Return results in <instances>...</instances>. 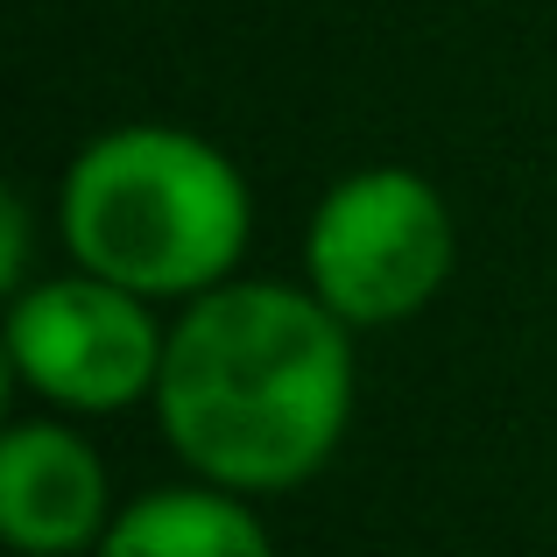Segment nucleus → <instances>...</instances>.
I'll return each mask as SVG.
<instances>
[{
	"label": "nucleus",
	"mask_w": 557,
	"mask_h": 557,
	"mask_svg": "<svg viewBox=\"0 0 557 557\" xmlns=\"http://www.w3.org/2000/svg\"><path fill=\"white\" fill-rule=\"evenodd\" d=\"M57 240L71 269H92L149 304H190L240 275L255 198L219 141L127 121L71 156L57 184Z\"/></svg>",
	"instance_id": "nucleus-2"
},
{
	"label": "nucleus",
	"mask_w": 557,
	"mask_h": 557,
	"mask_svg": "<svg viewBox=\"0 0 557 557\" xmlns=\"http://www.w3.org/2000/svg\"><path fill=\"white\" fill-rule=\"evenodd\" d=\"M170 332L156 304L92 269L22 283L8 304V360L57 417H113L156 403Z\"/></svg>",
	"instance_id": "nucleus-4"
},
{
	"label": "nucleus",
	"mask_w": 557,
	"mask_h": 557,
	"mask_svg": "<svg viewBox=\"0 0 557 557\" xmlns=\"http://www.w3.org/2000/svg\"><path fill=\"white\" fill-rule=\"evenodd\" d=\"M459 269L451 205L423 170L368 163L318 198L304 226V283L354 332L409 325L445 297Z\"/></svg>",
	"instance_id": "nucleus-3"
},
{
	"label": "nucleus",
	"mask_w": 557,
	"mask_h": 557,
	"mask_svg": "<svg viewBox=\"0 0 557 557\" xmlns=\"http://www.w3.org/2000/svg\"><path fill=\"white\" fill-rule=\"evenodd\" d=\"M0 233H8V261H0V283H8V289L36 283V275H28V205H22V198L0 205Z\"/></svg>",
	"instance_id": "nucleus-7"
},
{
	"label": "nucleus",
	"mask_w": 557,
	"mask_h": 557,
	"mask_svg": "<svg viewBox=\"0 0 557 557\" xmlns=\"http://www.w3.org/2000/svg\"><path fill=\"white\" fill-rule=\"evenodd\" d=\"M92 557H275V536L255 516V494L184 480L121 502Z\"/></svg>",
	"instance_id": "nucleus-6"
},
{
	"label": "nucleus",
	"mask_w": 557,
	"mask_h": 557,
	"mask_svg": "<svg viewBox=\"0 0 557 557\" xmlns=\"http://www.w3.org/2000/svg\"><path fill=\"white\" fill-rule=\"evenodd\" d=\"M113 508V473L64 417H28L0 437V536L14 557H92Z\"/></svg>",
	"instance_id": "nucleus-5"
},
{
	"label": "nucleus",
	"mask_w": 557,
	"mask_h": 557,
	"mask_svg": "<svg viewBox=\"0 0 557 557\" xmlns=\"http://www.w3.org/2000/svg\"><path fill=\"white\" fill-rule=\"evenodd\" d=\"M354 388V325L311 283L233 275L170 325L156 423L198 480L261 502L339 459Z\"/></svg>",
	"instance_id": "nucleus-1"
}]
</instances>
